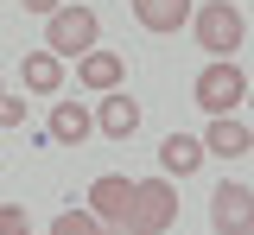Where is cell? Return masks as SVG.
I'll use <instances>...</instances> for the list:
<instances>
[{"mask_svg": "<svg viewBox=\"0 0 254 235\" xmlns=\"http://www.w3.org/2000/svg\"><path fill=\"white\" fill-rule=\"evenodd\" d=\"M248 108H254V83H248Z\"/></svg>", "mask_w": 254, "mask_h": 235, "instance_id": "obj_19", "label": "cell"}, {"mask_svg": "<svg viewBox=\"0 0 254 235\" xmlns=\"http://www.w3.org/2000/svg\"><path fill=\"white\" fill-rule=\"evenodd\" d=\"M102 235H140V229H102Z\"/></svg>", "mask_w": 254, "mask_h": 235, "instance_id": "obj_18", "label": "cell"}, {"mask_svg": "<svg viewBox=\"0 0 254 235\" xmlns=\"http://www.w3.org/2000/svg\"><path fill=\"white\" fill-rule=\"evenodd\" d=\"M190 26H197V45H203L210 58H235L242 38H248V19H242L235 0H203V6L190 13Z\"/></svg>", "mask_w": 254, "mask_h": 235, "instance_id": "obj_1", "label": "cell"}, {"mask_svg": "<svg viewBox=\"0 0 254 235\" xmlns=\"http://www.w3.org/2000/svg\"><path fill=\"white\" fill-rule=\"evenodd\" d=\"M121 76H127L121 51H83V58H76V83H83V89H95V96L121 89Z\"/></svg>", "mask_w": 254, "mask_h": 235, "instance_id": "obj_8", "label": "cell"}, {"mask_svg": "<svg viewBox=\"0 0 254 235\" xmlns=\"http://www.w3.org/2000/svg\"><path fill=\"white\" fill-rule=\"evenodd\" d=\"M172 223H178V197H172V184H165V178H140V184H133V223H127V229L165 235Z\"/></svg>", "mask_w": 254, "mask_h": 235, "instance_id": "obj_4", "label": "cell"}, {"mask_svg": "<svg viewBox=\"0 0 254 235\" xmlns=\"http://www.w3.org/2000/svg\"><path fill=\"white\" fill-rule=\"evenodd\" d=\"M203 153H216V159H242V153H254V134H248V121H235V115H210Z\"/></svg>", "mask_w": 254, "mask_h": 235, "instance_id": "obj_9", "label": "cell"}, {"mask_svg": "<svg viewBox=\"0 0 254 235\" xmlns=\"http://www.w3.org/2000/svg\"><path fill=\"white\" fill-rule=\"evenodd\" d=\"M19 76H26L32 96H58L64 89V58L58 51H26V70H19Z\"/></svg>", "mask_w": 254, "mask_h": 235, "instance_id": "obj_13", "label": "cell"}, {"mask_svg": "<svg viewBox=\"0 0 254 235\" xmlns=\"http://www.w3.org/2000/svg\"><path fill=\"white\" fill-rule=\"evenodd\" d=\"M242 102H248L242 64H235V58H210L203 76H197V108H203V115H235Z\"/></svg>", "mask_w": 254, "mask_h": 235, "instance_id": "obj_2", "label": "cell"}, {"mask_svg": "<svg viewBox=\"0 0 254 235\" xmlns=\"http://www.w3.org/2000/svg\"><path fill=\"white\" fill-rule=\"evenodd\" d=\"M0 127H26V102L13 96L6 83H0Z\"/></svg>", "mask_w": 254, "mask_h": 235, "instance_id": "obj_16", "label": "cell"}, {"mask_svg": "<svg viewBox=\"0 0 254 235\" xmlns=\"http://www.w3.org/2000/svg\"><path fill=\"white\" fill-rule=\"evenodd\" d=\"M95 127H102L108 140H133L140 134V102L127 96V89H108L102 108H95Z\"/></svg>", "mask_w": 254, "mask_h": 235, "instance_id": "obj_7", "label": "cell"}, {"mask_svg": "<svg viewBox=\"0 0 254 235\" xmlns=\"http://www.w3.org/2000/svg\"><path fill=\"white\" fill-rule=\"evenodd\" d=\"M210 229L216 235H254V191L248 184H216V197H210Z\"/></svg>", "mask_w": 254, "mask_h": 235, "instance_id": "obj_5", "label": "cell"}, {"mask_svg": "<svg viewBox=\"0 0 254 235\" xmlns=\"http://www.w3.org/2000/svg\"><path fill=\"white\" fill-rule=\"evenodd\" d=\"M89 210H95V223L102 229H127L133 223V178H95L89 184Z\"/></svg>", "mask_w": 254, "mask_h": 235, "instance_id": "obj_6", "label": "cell"}, {"mask_svg": "<svg viewBox=\"0 0 254 235\" xmlns=\"http://www.w3.org/2000/svg\"><path fill=\"white\" fill-rule=\"evenodd\" d=\"M0 235H32V216H26V203H0Z\"/></svg>", "mask_w": 254, "mask_h": 235, "instance_id": "obj_15", "label": "cell"}, {"mask_svg": "<svg viewBox=\"0 0 254 235\" xmlns=\"http://www.w3.org/2000/svg\"><path fill=\"white\" fill-rule=\"evenodd\" d=\"M89 134H95V115L83 108V102H58V108H51V140H64V146H83Z\"/></svg>", "mask_w": 254, "mask_h": 235, "instance_id": "obj_12", "label": "cell"}, {"mask_svg": "<svg viewBox=\"0 0 254 235\" xmlns=\"http://www.w3.org/2000/svg\"><path fill=\"white\" fill-rule=\"evenodd\" d=\"M58 6H64V0H26V13H38V19H51Z\"/></svg>", "mask_w": 254, "mask_h": 235, "instance_id": "obj_17", "label": "cell"}, {"mask_svg": "<svg viewBox=\"0 0 254 235\" xmlns=\"http://www.w3.org/2000/svg\"><path fill=\"white\" fill-rule=\"evenodd\" d=\"M51 235H102V223H95V210H64L51 223Z\"/></svg>", "mask_w": 254, "mask_h": 235, "instance_id": "obj_14", "label": "cell"}, {"mask_svg": "<svg viewBox=\"0 0 254 235\" xmlns=\"http://www.w3.org/2000/svg\"><path fill=\"white\" fill-rule=\"evenodd\" d=\"M95 38H102V19L89 6H58L45 19V51H58V58H83V51H95Z\"/></svg>", "mask_w": 254, "mask_h": 235, "instance_id": "obj_3", "label": "cell"}, {"mask_svg": "<svg viewBox=\"0 0 254 235\" xmlns=\"http://www.w3.org/2000/svg\"><path fill=\"white\" fill-rule=\"evenodd\" d=\"M203 159H210V153H203V140H190V134H165V140H159V166L172 172V178H190Z\"/></svg>", "mask_w": 254, "mask_h": 235, "instance_id": "obj_10", "label": "cell"}, {"mask_svg": "<svg viewBox=\"0 0 254 235\" xmlns=\"http://www.w3.org/2000/svg\"><path fill=\"white\" fill-rule=\"evenodd\" d=\"M133 19H140V26H146V32H178V26H185L190 19V0H133Z\"/></svg>", "mask_w": 254, "mask_h": 235, "instance_id": "obj_11", "label": "cell"}]
</instances>
